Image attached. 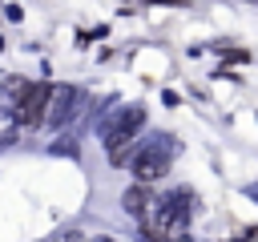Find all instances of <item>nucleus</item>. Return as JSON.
I'll use <instances>...</instances> for the list:
<instances>
[{
    "mask_svg": "<svg viewBox=\"0 0 258 242\" xmlns=\"http://www.w3.org/2000/svg\"><path fill=\"white\" fill-rule=\"evenodd\" d=\"M141 121H145V113H141V109H133V113H121V117L109 125V133H105V149H109V157H113L117 165L125 161V153H129V141L137 137Z\"/></svg>",
    "mask_w": 258,
    "mask_h": 242,
    "instance_id": "7ed1b4c3",
    "label": "nucleus"
},
{
    "mask_svg": "<svg viewBox=\"0 0 258 242\" xmlns=\"http://www.w3.org/2000/svg\"><path fill=\"white\" fill-rule=\"evenodd\" d=\"M185 230H189V194H185V190L165 194L161 206H157V218H153L149 234L161 238V242H181Z\"/></svg>",
    "mask_w": 258,
    "mask_h": 242,
    "instance_id": "f257e3e1",
    "label": "nucleus"
},
{
    "mask_svg": "<svg viewBox=\"0 0 258 242\" xmlns=\"http://www.w3.org/2000/svg\"><path fill=\"white\" fill-rule=\"evenodd\" d=\"M121 206H125V214H133V218L141 222V230L149 234V226H153V218H157V206H161V194H153L149 182H137V186H129V190L121 194Z\"/></svg>",
    "mask_w": 258,
    "mask_h": 242,
    "instance_id": "20e7f679",
    "label": "nucleus"
},
{
    "mask_svg": "<svg viewBox=\"0 0 258 242\" xmlns=\"http://www.w3.org/2000/svg\"><path fill=\"white\" fill-rule=\"evenodd\" d=\"M16 129H24L16 109H0V141H16Z\"/></svg>",
    "mask_w": 258,
    "mask_h": 242,
    "instance_id": "0eeeda50",
    "label": "nucleus"
},
{
    "mask_svg": "<svg viewBox=\"0 0 258 242\" xmlns=\"http://www.w3.org/2000/svg\"><path fill=\"white\" fill-rule=\"evenodd\" d=\"M48 101H52V85H24L16 93L12 109H16V117H20L24 129H36V125L48 121Z\"/></svg>",
    "mask_w": 258,
    "mask_h": 242,
    "instance_id": "f03ea898",
    "label": "nucleus"
},
{
    "mask_svg": "<svg viewBox=\"0 0 258 242\" xmlns=\"http://www.w3.org/2000/svg\"><path fill=\"white\" fill-rule=\"evenodd\" d=\"M93 242H113V238H109V234H97V238H93Z\"/></svg>",
    "mask_w": 258,
    "mask_h": 242,
    "instance_id": "1a4fd4ad",
    "label": "nucleus"
},
{
    "mask_svg": "<svg viewBox=\"0 0 258 242\" xmlns=\"http://www.w3.org/2000/svg\"><path fill=\"white\" fill-rule=\"evenodd\" d=\"M52 242H85V238H81V234H77V230H64V234H56V238H52Z\"/></svg>",
    "mask_w": 258,
    "mask_h": 242,
    "instance_id": "6e6552de",
    "label": "nucleus"
},
{
    "mask_svg": "<svg viewBox=\"0 0 258 242\" xmlns=\"http://www.w3.org/2000/svg\"><path fill=\"white\" fill-rule=\"evenodd\" d=\"M165 169H169V153L161 145L137 153V161H133V177L137 182H157V177H165Z\"/></svg>",
    "mask_w": 258,
    "mask_h": 242,
    "instance_id": "423d86ee",
    "label": "nucleus"
},
{
    "mask_svg": "<svg viewBox=\"0 0 258 242\" xmlns=\"http://www.w3.org/2000/svg\"><path fill=\"white\" fill-rule=\"evenodd\" d=\"M77 109H81V89H73V85L52 89V101H48V125H64Z\"/></svg>",
    "mask_w": 258,
    "mask_h": 242,
    "instance_id": "39448f33",
    "label": "nucleus"
}]
</instances>
